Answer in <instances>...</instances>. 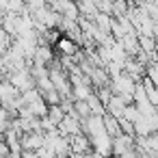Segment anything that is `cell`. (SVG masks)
Here are the masks:
<instances>
[{"label":"cell","instance_id":"8992f818","mask_svg":"<svg viewBox=\"0 0 158 158\" xmlns=\"http://www.w3.org/2000/svg\"><path fill=\"white\" fill-rule=\"evenodd\" d=\"M85 102H87V106H89L91 115H95V117H104V115H106V108H104V104L98 100V95H95V93H91Z\"/></svg>","mask_w":158,"mask_h":158},{"label":"cell","instance_id":"7a4b0ae2","mask_svg":"<svg viewBox=\"0 0 158 158\" xmlns=\"http://www.w3.org/2000/svg\"><path fill=\"white\" fill-rule=\"evenodd\" d=\"M20 145H22V149L37 152L46 145V134L44 132H26V134L20 136Z\"/></svg>","mask_w":158,"mask_h":158},{"label":"cell","instance_id":"6da1fadb","mask_svg":"<svg viewBox=\"0 0 158 158\" xmlns=\"http://www.w3.org/2000/svg\"><path fill=\"white\" fill-rule=\"evenodd\" d=\"M9 82L18 89L20 95L26 93V91H31V89H35V80H33V76H31L28 69H24V72H13L11 78H9Z\"/></svg>","mask_w":158,"mask_h":158},{"label":"cell","instance_id":"ba28073f","mask_svg":"<svg viewBox=\"0 0 158 158\" xmlns=\"http://www.w3.org/2000/svg\"><path fill=\"white\" fill-rule=\"evenodd\" d=\"M48 119L59 128V123L65 119V113L61 110V106H48Z\"/></svg>","mask_w":158,"mask_h":158},{"label":"cell","instance_id":"52a82bcc","mask_svg":"<svg viewBox=\"0 0 158 158\" xmlns=\"http://www.w3.org/2000/svg\"><path fill=\"white\" fill-rule=\"evenodd\" d=\"M102 121H104V130H106V134L110 136V139H115V136H119L121 134V130H119V121L115 119V117H110L108 113L102 117Z\"/></svg>","mask_w":158,"mask_h":158},{"label":"cell","instance_id":"9c48e42d","mask_svg":"<svg viewBox=\"0 0 158 158\" xmlns=\"http://www.w3.org/2000/svg\"><path fill=\"white\" fill-rule=\"evenodd\" d=\"M95 9H98V13L113 18V2H108V0H95Z\"/></svg>","mask_w":158,"mask_h":158},{"label":"cell","instance_id":"277c9868","mask_svg":"<svg viewBox=\"0 0 158 158\" xmlns=\"http://www.w3.org/2000/svg\"><path fill=\"white\" fill-rule=\"evenodd\" d=\"M69 139V147H72V154L74 156H82V154H89L93 152L91 149V141L87 139V134H76V136H67Z\"/></svg>","mask_w":158,"mask_h":158},{"label":"cell","instance_id":"3957f363","mask_svg":"<svg viewBox=\"0 0 158 158\" xmlns=\"http://www.w3.org/2000/svg\"><path fill=\"white\" fill-rule=\"evenodd\" d=\"M80 132H82V123L74 115H65V119L59 123V134L61 136H76Z\"/></svg>","mask_w":158,"mask_h":158},{"label":"cell","instance_id":"5b68a950","mask_svg":"<svg viewBox=\"0 0 158 158\" xmlns=\"http://www.w3.org/2000/svg\"><path fill=\"white\" fill-rule=\"evenodd\" d=\"M126 106H128V104H126L119 95H110V102L106 104V113H108L110 117H115V119H121V117H123Z\"/></svg>","mask_w":158,"mask_h":158},{"label":"cell","instance_id":"30bf717a","mask_svg":"<svg viewBox=\"0 0 158 158\" xmlns=\"http://www.w3.org/2000/svg\"><path fill=\"white\" fill-rule=\"evenodd\" d=\"M22 158H37V152H31V149H22V154H20Z\"/></svg>","mask_w":158,"mask_h":158}]
</instances>
